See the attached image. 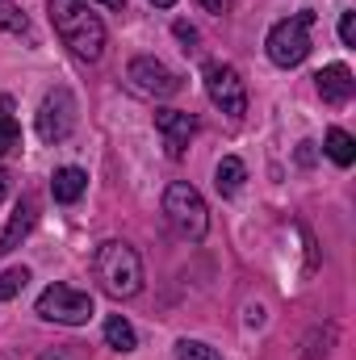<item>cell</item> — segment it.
<instances>
[{
	"label": "cell",
	"instance_id": "obj_8",
	"mask_svg": "<svg viewBox=\"0 0 356 360\" xmlns=\"http://www.w3.org/2000/svg\"><path fill=\"white\" fill-rule=\"evenodd\" d=\"M130 84L143 92V96H177L180 92V76L172 68H164L160 59H151V55H139V59H130Z\"/></svg>",
	"mask_w": 356,
	"mask_h": 360
},
{
	"label": "cell",
	"instance_id": "obj_9",
	"mask_svg": "<svg viewBox=\"0 0 356 360\" xmlns=\"http://www.w3.org/2000/svg\"><path fill=\"white\" fill-rule=\"evenodd\" d=\"M155 130L164 134L168 155L180 160L184 147H189V139L197 134V117H193V113H180V109H160V113H155Z\"/></svg>",
	"mask_w": 356,
	"mask_h": 360
},
{
	"label": "cell",
	"instance_id": "obj_5",
	"mask_svg": "<svg viewBox=\"0 0 356 360\" xmlns=\"http://www.w3.org/2000/svg\"><path fill=\"white\" fill-rule=\"evenodd\" d=\"M38 314H42L46 323L84 327L92 314H96V306H92V297L84 293V289H72V285H51V289H42V293H38Z\"/></svg>",
	"mask_w": 356,
	"mask_h": 360
},
{
	"label": "cell",
	"instance_id": "obj_1",
	"mask_svg": "<svg viewBox=\"0 0 356 360\" xmlns=\"http://www.w3.org/2000/svg\"><path fill=\"white\" fill-rule=\"evenodd\" d=\"M51 21L59 38L80 55V59H101L105 51V25L84 0H51Z\"/></svg>",
	"mask_w": 356,
	"mask_h": 360
},
{
	"label": "cell",
	"instance_id": "obj_10",
	"mask_svg": "<svg viewBox=\"0 0 356 360\" xmlns=\"http://www.w3.org/2000/svg\"><path fill=\"white\" fill-rule=\"evenodd\" d=\"M314 84H319V96H323L327 105H348L352 92H356V80H352V72H348L344 63L323 68V72L314 76Z\"/></svg>",
	"mask_w": 356,
	"mask_h": 360
},
{
	"label": "cell",
	"instance_id": "obj_21",
	"mask_svg": "<svg viewBox=\"0 0 356 360\" xmlns=\"http://www.w3.org/2000/svg\"><path fill=\"white\" fill-rule=\"evenodd\" d=\"M298 164H302V168L314 164V143H298Z\"/></svg>",
	"mask_w": 356,
	"mask_h": 360
},
{
	"label": "cell",
	"instance_id": "obj_18",
	"mask_svg": "<svg viewBox=\"0 0 356 360\" xmlns=\"http://www.w3.org/2000/svg\"><path fill=\"white\" fill-rule=\"evenodd\" d=\"M177 360H222L210 344H201V340H180L177 344Z\"/></svg>",
	"mask_w": 356,
	"mask_h": 360
},
{
	"label": "cell",
	"instance_id": "obj_7",
	"mask_svg": "<svg viewBox=\"0 0 356 360\" xmlns=\"http://www.w3.org/2000/svg\"><path fill=\"white\" fill-rule=\"evenodd\" d=\"M205 92L222 113H231V117L248 113V89L231 63H205Z\"/></svg>",
	"mask_w": 356,
	"mask_h": 360
},
{
	"label": "cell",
	"instance_id": "obj_16",
	"mask_svg": "<svg viewBox=\"0 0 356 360\" xmlns=\"http://www.w3.org/2000/svg\"><path fill=\"white\" fill-rule=\"evenodd\" d=\"M30 285V269H4L0 272V302H13Z\"/></svg>",
	"mask_w": 356,
	"mask_h": 360
},
{
	"label": "cell",
	"instance_id": "obj_12",
	"mask_svg": "<svg viewBox=\"0 0 356 360\" xmlns=\"http://www.w3.org/2000/svg\"><path fill=\"white\" fill-rule=\"evenodd\" d=\"M84 188H89V176H84L80 168H59V172L51 176V193H55V201H63V205L80 201Z\"/></svg>",
	"mask_w": 356,
	"mask_h": 360
},
{
	"label": "cell",
	"instance_id": "obj_24",
	"mask_svg": "<svg viewBox=\"0 0 356 360\" xmlns=\"http://www.w3.org/2000/svg\"><path fill=\"white\" fill-rule=\"evenodd\" d=\"M105 8H126V0H101Z\"/></svg>",
	"mask_w": 356,
	"mask_h": 360
},
{
	"label": "cell",
	"instance_id": "obj_3",
	"mask_svg": "<svg viewBox=\"0 0 356 360\" xmlns=\"http://www.w3.org/2000/svg\"><path fill=\"white\" fill-rule=\"evenodd\" d=\"M164 214H168V226L177 231L180 239H189V243H201L205 239V231H210V210H205V201H201V193L193 188V184H168V193H164Z\"/></svg>",
	"mask_w": 356,
	"mask_h": 360
},
{
	"label": "cell",
	"instance_id": "obj_19",
	"mask_svg": "<svg viewBox=\"0 0 356 360\" xmlns=\"http://www.w3.org/2000/svg\"><path fill=\"white\" fill-rule=\"evenodd\" d=\"M21 147V126L8 117V113H0V155H8V151H17Z\"/></svg>",
	"mask_w": 356,
	"mask_h": 360
},
{
	"label": "cell",
	"instance_id": "obj_25",
	"mask_svg": "<svg viewBox=\"0 0 356 360\" xmlns=\"http://www.w3.org/2000/svg\"><path fill=\"white\" fill-rule=\"evenodd\" d=\"M4 193H8V176L0 172V201H4Z\"/></svg>",
	"mask_w": 356,
	"mask_h": 360
},
{
	"label": "cell",
	"instance_id": "obj_4",
	"mask_svg": "<svg viewBox=\"0 0 356 360\" xmlns=\"http://www.w3.org/2000/svg\"><path fill=\"white\" fill-rule=\"evenodd\" d=\"M310 25H314V13L302 8L298 17H285L268 30V59L276 68H298L306 55H310Z\"/></svg>",
	"mask_w": 356,
	"mask_h": 360
},
{
	"label": "cell",
	"instance_id": "obj_26",
	"mask_svg": "<svg viewBox=\"0 0 356 360\" xmlns=\"http://www.w3.org/2000/svg\"><path fill=\"white\" fill-rule=\"evenodd\" d=\"M151 4H155V8H172L177 0H151Z\"/></svg>",
	"mask_w": 356,
	"mask_h": 360
},
{
	"label": "cell",
	"instance_id": "obj_15",
	"mask_svg": "<svg viewBox=\"0 0 356 360\" xmlns=\"http://www.w3.org/2000/svg\"><path fill=\"white\" fill-rule=\"evenodd\" d=\"M327 155H331V160H336L340 168H348V164L356 160V143H352V134H348V130H340V126H336V130H327Z\"/></svg>",
	"mask_w": 356,
	"mask_h": 360
},
{
	"label": "cell",
	"instance_id": "obj_23",
	"mask_svg": "<svg viewBox=\"0 0 356 360\" xmlns=\"http://www.w3.org/2000/svg\"><path fill=\"white\" fill-rule=\"evenodd\" d=\"M197 4H201L205 13H227V8H231V0H197Z\"/></svg>",
	"mask_w": 356,
	"mask_h": 360
},
{
	"label": "cell",
	"instance_id": "obj_14",
	"mask_svg": "<svg viewBox=\"0 0 356 360\" xmlns=\"http://www.w3.org/2000/svg\"><path fill=\"white\" fill-rule=\"evenodd\" d=\"M243 180H248V168H243V160H235V155H227V160L218 164V172H214V184H218L222 197H235V193L243 188Z\"/></svg>",
	"mask_w": 356,
	"mask_h": 360
},
{
	"label": "cell",
	"instance_id": "obj_2",
	"mask_svg": "<svg viewBox=\"0 0 356 360\" xmlns=\"http://www.w3.org/2000/svg\"><path fill=\"white\" fill-rule=\"evenodd\" d=\"M92 272H96V281H101V289H105L109 297H134V293L143 289V260H139V252H134L130 243H122V239H109V243L96 248Z\"/></svg>",
	"mask_w": 356,
	"mask_h": 360
},
{
	"label": "cell",
	"instance_id": "obj_17",
	"mask_svg": "<svg viewBox=\"0 0 356 360\" xmlns=\"http://www.w3.org/2000/svg\"><path fill=\"white\" fill-rule=\"evenodd\" d=\"M0 30H8V34H25V30H30V17H25L13 0H0Z\"/></svg>",
	"mask_w": 356,
	"mask_h": 360
},
{
	"label": "cell",
	"instance_id": "obj_22",
	"mask_svg": "<svg viewBox=\"0 0 356 360\" xmlns=\"http://www.w3.org/2000/svg\"><path fill=\"white\" fill-rule=\"evenodd\" d=\"M177 38L180 42H197V30H193L189 21H177Z\"/></svg>",
	"mask_w": 356,
	"mask_h": 360
},
{
	"label": "cell",
	"instance_id": "obj_6",
	"mask_svg": "<svg viewBox=\"0 0 356 360\" xmlns=\"http://www.w3.org/2000/svg\"><path fill=\"white\" fill-rule=\"evenodd\" d=\"M76 130V96L68 89H51L38 105V139L42 143H63Z\"/></svg>",
	"mask_w": 356,
	"mask_h": 360
},
{
	"label": "cell",
	"instance_id": "obj_13",
	"mask_svg": "<svg viewBox=\"0 0 356 360\" xmlns=\"http://www.w3.org/2000/svg\"><path fill=\"white\" fill-rule=\"evenodd\" d=\"M105 344H109L113 352H134V348H139V335H134V327H130L122 314H109V319H105Z\"/></svg>",
	"mask_w": 356,
	"mask_h": 360
},
{
	"label": "cell",
	"instance_id": "obj_11",
	"mask_svg": "<svg viewBox=\"0 0 356 360\" xmlns=\"http://www.w3.org/2000/svg\"><path fill=\"white\" fill-rule=\"evenodd\" d=\"M34 222H38V201H34V197H21L17 210H13V218H8V226H4V235H0V256H8V252L34 231Z\"/></svg>",
	"mask_w": 356,
	"mask_h": 360
},
{
	"label": "cell",
	"instance_id": "obj_20",
	"mask_svg": "<svg viewBox=\"0 0 356 360\" xmlns=\"http://www.w3.org/2000/svg\"><path fill=\"white\" fill-rule=\"evenodd\" d=\"M340 38H344V46H356V13L340 17Z\"/></svg>",
	"mask_w": 356,
	"mask_h": 360
}]
</instances>
